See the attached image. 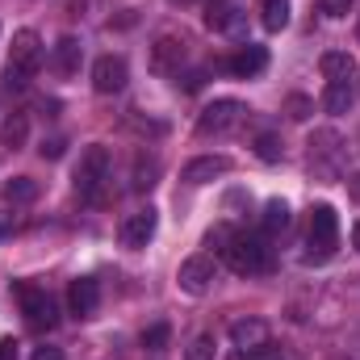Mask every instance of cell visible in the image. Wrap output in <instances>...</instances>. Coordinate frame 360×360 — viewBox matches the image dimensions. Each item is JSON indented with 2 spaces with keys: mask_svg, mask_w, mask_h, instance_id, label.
<instances>
[{
  "mask_svg": "<svg viewBox=\"0 0 360 360\" xmlns=\"http://www.w3.org/2000/svg\"><path fill=\"white\" fill-rule=\"evenodd\" d=\"M42 155H46V160H59V155H63V139H51V143L42 147Z\"/></svg>",
  "mask_w": 360,
  "mask_h": 360,
  "instance_id": "cell-31",
  "label": "cell"
},
{
  "mask_svg": "<svg viewBox=\"0 0 360 360\" xmlns=\"http://www.w3.org/2000/svg\"><path fill=\"white\" fill-rule=\"evenodd\" d=\"M356 38H360V25H356Z\"/></svg>",
  "mask_w": 360,
  "mask_h": 360,
  "instance_id": "cell-36",
  "label": "cell"
},
{
  "mask_svg": "<svg viewBox=\"0 0 360 360\" xmlns=\"http://www.w3.org/2000/svg\"><path fill=\"white\" fill-rule=\"evenodd\" d=\"M155 176H160V164H155L151 155H139V160H134V180H130V184L143 193V188H151V184H155Z\"/></svg>",
  "mask_w": 360,
  "mask_h": 360,
  "instance_id": "cell-22",
  "label": "cell"
},
{
  "mask_svg": "<svg viewBox=\"0 0 360 360\" xmlns=\"http://www.w3.org/2000/svg\"><path fill=\"white\" fill-rule=\"evenodd\" d=\"M188 59V46L180 42V38H160L155 46H151V68L160 72V76H180V63Z\"/></svg>",
  "mask_w": 360,
  "mask_h": 360,
  "instance_id": "cell-11",
  "label": "cell"
},
{
  "mask_svg": "<svg viewBox=\"0 0 360 360\" xmlns=\"http://www.w3.org/2000/svg\"><path fill=\"white\" fill-rule=\"evenodd\" d=\"M256 155H260L264 164H276V160H281V143H276L272 134H260V139H256Z\"/></svg>",
  "mask_w": 360,
  "mask_h": 360,
  "instance_id": "cell-26",
  "label": "cell"
},
{
  "mask_svg": "<svg viewBox=\"0 0 360 360\" xmlns=\"http://www.w3.org/2000/svg\"><path fill=\"white\" fill-rule=\"evenodd\" d=\"M226 256V264L235 272H243V276H256V272H269L272 269V252L264 239H252V235H235L231 239V248L222 252Z\"/></svg>",
  "mask_w": 360,
  "mask_h": 360,
  "instance_id": "cell-4",
  "label": "cell"
},
{
  "mask_svg": "<svg viewBox=\"0 0 360 360\" xmlns=\"http://www.w3.org/2000/svg\"><path fill=\"white\" fill-rule=\"evenodd\" d=\"M126 80H130V68H126V59L122 55H101L96 63H92V89L96 92H122L126 89Z\"/></svg>",
  "mask_w": 360,
  "mask_h": 360,
  "instance_id": "cell-9",
  "label": "cell"
},
{
  "mask_svg": "<svg viewBox=\"0 0 360 360\" xmlns=\"http://www.w3.org/2000/svg\"><path fill=\"white\" fill-rule=\"evenodd\" d=\"M34 360H63V352L51 348V344H42V348H34Z\"/></svg>",
  "mask_w": 360,
  "mask_h": 360,
  "instance_id": "cell-30",
  "label": "cell"
},
{
  "mask_svg": "<svg viewBox=\"0 0 360 360\" xmlns=\"http://www.w3.org/2000/svg\"><path fill=\"white\" fill-rule=\"evenodd\" d=\"M155 226H160V214L147 205V210H134V214H126V222H122V243L126 248H147L151 243V235H155Z\"/></svg>",
  "mask_w": 360,
  "mask_h": 360,
  "instance_id": "cell-10",
  "label": "cell"
},
{
  "mask_svg": "<svg viewBox=\"0 0 360 360\" xmlns=\"http://www.w3.org/2000/svg\"><path fill=\"white\" fill-rule=\"evenodd\" d=\"M231 344H235L239 352L269 344V323H264V319H239V323L231 327Z\"/></svg>",
  "mask_w": 360,
  "mask_h": 360,
  "instance_id": "cell-15",
  "label": "cell"
},
{
  "mask_svg": "<svg viewBox=\"0 0 360 360\" xmlns=\"http://www.w3.org/2000/svg\"><path fill=\"white\" fill-rule=\"evenodd\" d=\"M68 306H72V314H76V319H92V314H96V306H101V285H96L92 276L72 281V289H68Z\"/></svg>",
  "mask_w": 360,
  "mask_h": 360,
  "instance_id": "cell-12",
  "label": "cell"
},
{
  "mask_svg": "<svg viewBox=\"0 0 360 360\" xmlns=\"http://www.w3.org/2000/svg\"><path fill=\"white\" fill-rule=\"evenodd\" d=\"M260 21H264V30H285L289 25V0H260Z\"/></svg>",
  "mask_w": 360,
  "mask_h": 360,
  "instance_id": "cell-21",
  "label": "cell"
},
{
  "mask_svg": "<svg viewBox=\"0 0 360 360\" xmlns=\"http://www.w3.org/2000/svg\"><path fill=\"white\" fill-rule=\"evenodd\" d=\"M243 117H248V109H243L239 101H214V105L201 109L197 130H201V134H231V130H239Z\"/></svg>",
  "mask_w": 360,
  "mask_h": 360,
  "instance_id": "cell-5",
  "label": "cell"
},
{
  "mask_svg": "<svg viewBox=\"0 0 360 360\" xmlns=\"http://www.w3.org/2000/svg\"><path fill=\"white\" fill-rule=\"evenodd\" d=\"M348 197H352V201H360V172H352V176H348Z\"/></svg>",
  "mask_w": 360,
  "mask_h": 360,
  "instance_id": "cell-33",
  "label": "cell"
},
{
  "mask_svg": "<svg viewBox=\"0 0 360 360\" xmlns=\"http://www.w3.org/2000/svg\"><path fill=\"white\" fill-rule=\"evenodd\" d=\"M289 117L293 122H306L310 117V101L306 96H289Z\"/></svg>",
  "mask_w": 360,
  "mask_h": 360,
  "instance_id": "cell-29",
  "label": "cell"
},
{
  "mask_svg": "<svg viewBox=\"0 0 360 360\" xmlns=\"http://www.w3.org/2000/svg\"><path fill=\"white\" fill-rule=\"evenodd\" d=\"M344 164V139L335 130H314L310 139V168L323 172V176H335Z\"/></svg>",
  "mask_w": 360,
  "mask_h": 360,
  "instance_id": "cell-6",
  "label": "cell"
},
{
  "mask_svg": "<svg viewBox=\"0 0 360 360\" xmlns=\"http://www.w3.org/2000/svg\"><path fill=\"white\" fill-rule=\"evenodd\" d=\"M214 348H218V344H214V335H210V331H201V335L188 344L184 360H214Z\"/></svg>",
  "mask_w": 360,
  "mask_h": 360,
  "instance_id": "cell-25",
  "label": "cell"
},
{
  "mask_svg": "<svg viewBox=\"0 0 360 360\" xmlns=\"http://www.w3.org/2000/svg\"><path fill=\"white\" fill-rule=\"evenodd\" d=\"M319 8H323L327 17H348V13H352V0H319Z\"/></svg>",
  "mask_w": 360,
  "mask_h": 360,
  "instance_id": "cell-28",
  "label": "cell"
},
{
  "mask_svg": "<svg viewBox=\"0 0 360 360\" xmlns=\"http://www.w3.org/2000/svg\"><path fill=\"white\" fill-rule=\"evenodd\" d=\"M105 180H109V147L92 143L89 151L80 155V164H76V193H80V201L96 205L105 197Z\"/></svg>",
  "mask_w": 360,
  "mask_h": 360,
  "instance_id": "cell-3",
  "label": "cell"
},
{
  "mask_svg": "<svg viewBox=\"0 0 360 360\" xmlns=\"http://www.w3.org/2000/svg\"><path fill=\"white\" fill-rule=\"evenodd\" d=\"M0 197H4L8 205H30V201L38 197V180H30V176H8V180H4V188H0Z\"/></svg>",
  "mask_w": 360,
  "mask_h": 360,
  "instance_id": "cell-18",
  "label": "cell"
},
{
  "mask_svg": "<svg viewBox=\"0 0 360 360\" xmlns=\"http://www.w3.org/2000/svg\"><path fill=\"white\" fill-rule=\"evenodd\" d=\"M226 68H231L235 76H243V80H248V76H260V72L269 68V51L256 46V42H248V46H239V51L226 59Z\"/></svg>",
  "mask_w": 360,
  "mask_h": 360,
  "instance_id": "cell-13",
  "label": "cell"
},
{
  "mask_svg": "<svg viewBox=\"0 0 360 360\" xmlns=\"http://www.w3.org/2000/svg\"><path fill=\"white\" fill-rule=\"evenodd\" d=\"M231 172V160L226 155H201L184 168V184H210V180L226 176Z\"/></svg>",
  "mask_w": 360,
  "mask_h": 360,
  "instance_id": "cell-14",
  "label": "cell"
},
{
  "mask_svg": "<svg viewBox=\"0 0 360 360\" xmlns=\"http://www.w3.org/2000/svg\"><path fill=\"white\" fill-rule=\"evenodd\" d=\"M205 4H222V0H205Z\"/></svg>",
  "mask_w": 360,
  "mask_h": 360,
  "instance_id": "cell-35",
  "label": "cell"
},
{
  "mask_svg": "<svg viewBox=\"0 0 360 360\" xmlns=\"http://www.w3.org/2000/svg\"><path fill=\"white\" fill-rule=\"evenodd\" d=\"M176 281H180V289L184 293H205L214 281H218V264H214V256H188L184 264H180V272H176Z\"/></svg>",
  "mask_w": 360,
  "mask_h": 360,
  "instance_id": "cell-8",
  "label": "cell"
},
{
  "mask_svg": "<svg viewBox=\"0 0 360 360\" xmlns=\"http://www.w3.org/2000/svg\"><path fill=\"white\" fill-rule=\"evenodd\" d=\"M80 55H84V51H80L76 38H59V42H55V55H51V68H55L59 76H76V72H80Z\"/></svg>",
  "mask_w": 360,
  "mask_h": 360,
  "instance_id": "cell-16",
  "label": "cell"
},
{
  "mask_svg": "<svg viewBox=\"0 0 360 360\" xmlns=\"http://www.w3.org/2000/svg\"><path fill=\"white\" fill-rule=\"evenodd\" d=\"M335 239H340V218L331 205H314L310 210V235H306V264H327L335 256Z\"/></svg>",
  "mask_w": 360,
  "mask_h": 360,
  "instance_id": "cell-2",
  "label": "cell"
},
{
  "mask_svg": "<svg viewBox=\"0 0 360 360\" xmlns=\"http://www.w3.org/2000/svg\"><path fill=\"white\" fill-rule=\"evenodd\" d=\"M319 68H323L327 84H331V80H352V76H356V59H352L348 51H327V55L319 59Z\"/></svg>",
  "mask_w": 360,
  "mask_h": 360,
  "instance_id": "cell-17",
  "label": "cell"
},
{
  "mask_svg": "<svg viewBox=\"0 0 360 360\" xmlns=\"http://www.w3.org/2000/svg\"><path fill=\"white\" fill-rule=\"evenodd\" d=\"M25 134H30V117L25 113H8L4 126H0V147L17 151V147H25Z\"/></svg>",
  "mask_w": 360,
  "mask_h": 360,
  "instance_id": "cell-19",
  "label": "cell"
},
{
  "mask_svg": "<svg viewBox=\"0 0 360 360\" xmlns=\"http://www.w3.org/2000/svg\"><path fill=\"white\" fill-rule=\"evenodd\" d=\"M42 68V38L34 30H17L13 34V46H8V68H4V80L13 89L30 84V76Z\"/></svg>",
  "mask_w": 360,
  "mask_h": 360,
  "instance_id": "cell-1",
  "label": "cell"
},
{
  "mask_svg": "<svg viewBox=\"0 0 360 360\" xmlns=\"http://www.w3.org/2000/svg\"><path fill=\"white\" fill-rule=\"evenodd\" d=\"M285 226H289V205H285V201H269V205H264V231L276 235V231H285Z\"/></svg>",
  "mask_w": 360,
  "mask_h": 360,
  "instance_id": "cell-23",
  "label": "cell"
},
{
  "mask_svg": "<svg viewBox=\"0 0 360 360\" xmlns=\"http://www.w3.org/2000/svg\"><path fill=\"white\" fill-rule=\"evenodd\" d=\"M231 360H285V348L276 344H260V348H248V352H231Z\"/></svg>",
  "mask_w": 360,
  "mask_h": 360,
  "instance_id": "cell-24",
  "label": "cell"
},
{
  "mask_svg": "<svg viewBox=\"0 0 360 360\" xmlns=\"http://www.w3.org/2000/svg\"><path fill=\"white\" fill-rule=\"evenodd\" d=\"M352 243H356V252H360V222H356V231H352Z\"/></svg>",
  "mask_w": 360,
  "mask_h": 360,
  "instance_id": "cell-34",
  "label": "cell"
},
{
  "mask_svg": "<svg viewBox=\"0 0 360 360\" xmlns=\"http://www.w3.org/2000/svg\"><path fill=\"white\" fill-rule=\"evenodd\" d=\"M0 360H17V340H0Z\"/></svg>",
  "mask_w": 360,
  "mask_h": 360,
  "instance_id": "cell-32",
  "label": "cell"
},
{
  "mask_svg": "<svg viewBox=\"0 0 360 360\" xmlns=\"http://www.w3.org/2000/svg\"><path fill=\"white\" fill-rule=\"evenodd\" d=\"M17 297H21V314H25V323H30V327H38V331H51V327L59 323V314H55V302H51V293H46V289L21 285V289H17Z\"/></svg>",
  "mask_w": 360,
  "mask_h": 360,
  "instance_id": "cell-7",
  "label": "cell"
},
{
  "mask_svg": "<svg viewBox=\"0 0 360 360\" xmlns=\"http://www.w3.org/2000/svg\"><path fill=\"white\" fill-rule=\"evenodd\" d=\"M164 344H168V327H164V323L143 335V348H151V352H164Z\"/></svg>",
  "mask_w": 360,
  "mask_h": 360,
  "instance_id": "cell-27",
  "label": "cell"
},
{
  "mask_svg": "<svg viewBox=\"0 0 360 360\" xmlns=\"http://www.w3.org/2000/svg\"><path fill=\"white\" fill-rule=\"evenodd\" d=\"M323 109L327 113H348L352 109V80H331L323 92Z\"/></svg>",
  "mask_w": 360,
  "mask_h": 360,
  "instance_id": "cell-20",
  "label": "cell"
}]
</instances>
